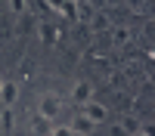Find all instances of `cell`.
Here are the masks:
<instances>
[{"label": "cell", "mask_w": 155, "mask_h": 136, "mask_svg": "<svg viewBox=\"0 0 155 136\" xmlns=\"http://www.w3.org/2000/svg\"><path fill=\"white\" fill-rule=\"evenodd\" d=\"M112 40L121 46V43H127V40H130V31H127V28H112Z\"/></svg>", "instance_id": "obj_9"}, {"label": "cell", "mask_w": 155, "mask_h": 136, "mask_svg": "<svg viewBox=\"0 0 155 136\" xmlns=\"http://www.w3.org/2000/svg\"><path fill=\"white\" fill-rule=\"evenodd\" d=\"M0 124H3L6 133H12V108H3V111H0Z\"/></svg>", "instance_id": "obj_11"}, {"label": "cell", "mask_w": 155, "mask_h": 136, "mask_svg": "<svg viewBox=\"0 0 155 136\" xmlns=\"http://www.w3.org/2000/svg\"><path fill=\"white\" fill-rule=\"evenodd\" d=\"M134 136H152V127H149V124H146V127H143V130H137Z\"/></svg>", "instance_id": "obj_13"}, {"label": "cell", "mask_w": 155, "mask_h": 136, "mask_svg": "<svg viewBox=\"0 0 155 136\" xmlns=\"http://www.w3.org/2000/svg\"><path fill=\"white\" fill-rule=\"evenodd\" d=\"M121 130H124L127 136H134V133L140 130V121H137V118H124V121H121Z\"/></svg>", "instance_id": "obj_10"}, {"label": "cell", "mask_w": 155, "mask_h": 136, "mask_svg": "<svg viewBox=\"0 0 155 136\" xmlns=\"http://www.w3.org/2000/svg\"><path fill=\"white\" fill-rule=\"evenodd\" d=\"M68 127H71V133H74V136H90V133L96 130V124L90 121V118H84L81 111H78V115L71 118V124H68Z\"/></svg>", "instance_id": "obj_5"}, {"label": "cell", "mask_w": 155, "mask_h": 136, "mask_svg": "<svg viewBox=\"0 0 155 136\" xmlns=\"http://www.w3.org/2000/svg\"><path fill=\"white\" fill-rule=\"evenodd\" d=\"M112 136H127V133L121 130V124H115V127H112Z\"/></svg>", "instance_id": "obj_15"}, {"label": "cell", "mask_w": 155, "mask_h": 136, "mask_svg": "<svg viewBox=\"0 0 155 136\" xmlns=\"http://www.w3.org/2000/svg\"><path fill=\"white\" fill-rule=\"evenodd\" d=\"M19 99V84L16 81H3L0 84V102H3V108H12Z\"/></svg>", "instance_id": "obj_3"}, {"label": "cell", "mask_w": 155, "mask_h": 136, "mask_svg": "<svg viewBox=\"0 0 155 136\" xmlns=\"http://www.w3.org/2000/svg\"><path fill=\"white\" fill-rule=\"evenodd\" d=\"M59 111H62V96L59 93H44L37 99V118L53 121V118H59Z\"/></svg>", "instance_id": "obj_1"}, {"label": "cell", "mask_w": 155, "mask_h": 136, "mask_svg": "<svg viewBox=\"0 0 155 136\" xmlns=\"http://www.w3.org/2000/svg\"><path fill=\"white\" fill-rule=\"evenodd\" d=\"M90 96H93V87H90V81H78V84H74V90H71V102L81 108V105L90 102Z\"/></svg>", "instance_id": "obj_4"}, {"label": "cell", "mask_w": 155, "mask_h": 136, "mask_svg": "<svg viewBox=\"0 0 155 136\" xmlns=\"http://www.w3.org/2000/svg\"><path fill=\"white\" fill-rule=\"evenodd\" d=\"M0 84H3V77H0Z\"/></svg>", "instance_id": "obj_16"}, {"label": "cell", "mask_w": 155, "mask_h": 136, "mask_svg": "<svg viewBox=\"0 0 155 136\" xmlns=\"http://www.w3.org/2000/svg\"><path fill=\"white\" fill-rule=\"evenodd\" d=\"M127 3H130V9H134V12H140V6H143V0H127Z\"/></svg>", "instance_id": "obj_14"}, {"label": "cell", "mask_w": 155, "mask_h": 136, "mask_svg": "<svg viewBox=\"0 0 155 136\" xmlns=\"http://www.w3.org/2000/svg\"><path fill=\"white\" fill-rule=\"evenodd\" d=\"M50 136H74V133H71V127L65 124V127H53V130H50Z\"/></svg>", "instance_id": "obj_12"}, {"label": "cell", "mask_w": 155, "mask_h": 136, "mask_svg": "<svg viewBox=\"0 0 155 136\" xmlns=\"http://www.w3.org/2000/svg\"><path fill=\"white\" fill-rule=\"evenodd\" d=\"M81 115L90 118L93 124H106V121H109V108L102 105V102H93V99H90L87 105H81Z\"/></svg>", "instance_id": "obj_2"}, {"label": "cell", "mask_w": 155, "mask_h": 136, "mask_svg": "<svg viewBox=\"0 0 155 136\" xmlns=\"http://www.w3.org/2000/svg\"><path fill=\"white\" fill-rule=\"evenodd\" d=\"M41 37H44V43H56V28H53V25H50V22H41Z\"/></svg>", "instance_id": "obj_7"}, {"label": "cell", "mask_w": 155, "mask_h": 136, "mask_svg": "<svg viewBox=\"0 0 155 136\" xmlns=\"http://www.w3.org/2000/svg\"><path fill=\"white\" fill-rule=\"evenodd\" d=\"M6 9L12 16H25L28 12V0H6Z\"/></svg>", "instance_id": "obj_6"}, {"label": "cell", "mask_w": 155, "mask_h": 136, "mask_svg": "<svg viewBox=\"0 0 155 136\" xmlns=\"http://www.w3.org/2000/svg\"><path fill=\"white\" fill-rule=\"evenodd\" d=\"M109 16H106V12H96V16H93V22H90V28H93V31H106L109 28Z\"/></svg>", "instance_id": "obj_8"}]
</instances>
